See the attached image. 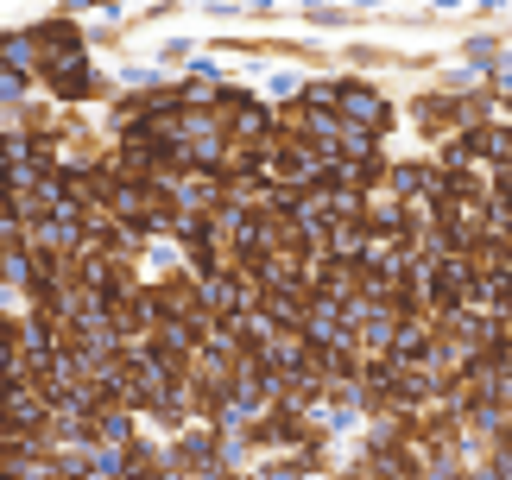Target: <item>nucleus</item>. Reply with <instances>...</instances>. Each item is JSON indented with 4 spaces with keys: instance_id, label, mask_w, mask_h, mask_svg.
<instances>
[{
    "instance_id": "1",
    "label": "nucleus",
    "mask_w": 512,
    "mask_h": 480,
    "mask_svg": "<svg viewBox=\"0 0 512 480\" xmlns=\"http://www.w3.org/2000/svg\"><path fill=\"white\" fill-rule=\"evenodd\" d=\"M310 95L329 102L348 127H361L373 139H386V127H392V108H386V95L373 89V83H310Z\"/></svg>"
}]
</instances>
